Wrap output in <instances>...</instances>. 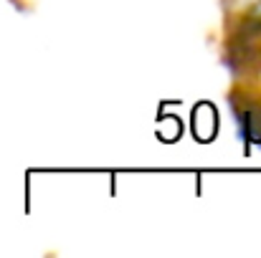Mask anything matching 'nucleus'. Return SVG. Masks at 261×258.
Instances as JSON below:
<instances>
[{"instance_id": "f257e3e1", "label": "nucleus", "mask_w": 261, "mask_h": 258, "mask_svg": "<svg viewBox=\"0 0 261 258\" xmlns=\"http://www.w3.org/2000/svg\"><path fill=\"white\" fill-rule=\"evenodd\" d=\"M239 84H261V74L256 76H239ZM233 106L239 109V119L244 124V132L261 145V91H233Z\"/></svg>"}]
</instances>
